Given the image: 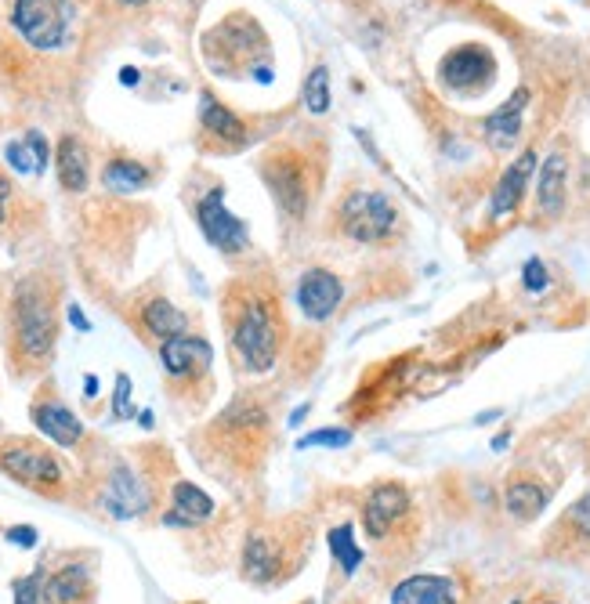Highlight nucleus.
Segmentation results:
<instances>
[{
  "label": "nucleus",
  "instance_id": "e433bc0d",
  "mask_svg": "<svg viewBox=\"0 0 590 604\" xmlns=\"http://www.w3.org/2000/svg\"><path fill=\"white\" fill-rule=\"evenodd\" d=\"M8 199H11V181L0 174V225H4V207H8Z\"/></svg>",
  "mask_w": 590,
  "mask_h": 604
},
{
  "label": "nucleus",
  "instance_id": "4c0bfd02",
  "mask_svg": "<svg viewBox=\"0 0 590 604\" xmlns=\"http://www.w3.org/2000/svg\"><path fill=\"white\" fill-rule=\"evenodd\" d=\"M84 395H87V398H95V395H98V380L91 377V373L84 377Z\"/></svg>",
  "mask_w": 590,
  "mask_h": 604
},
{
  "label": "nucleus",
  "instance_id": "c756f323",
  "mask_svg": "<svg viewBox=\"0 0 590 604\" xmlns=\"http://www.w3.org/2000/svg\"><path fill=\"white\" fill-rule=\"evenodd\" d=\"M4 156H8V163L19 170V174H37V156H33L29 142H8Z\"/></svg>",
  "mask_w": 590,
  "mask_h": 604
},
{
  "label": "nucleus",
  "instance_id": "7ed1b4c3",
  "mask_svg": "<svg viewBox=\"0 0 590 604\" xmlns=\"http://www.w3.org/2000/svg\"><path fill=\"white\" fill-rule=\"evenodd\" d=\"M11 26L29 48L55 51L66 44L69 33V4L66 0H15L11 4Z\"/></svg>",
  "mask_w": 590,
  "mask_h": 604
},
{
  "label": "nucleus",
  "instance_id": "2f4dec72",
  "mask_svg": "<svg viewBox=\"0 0 590 604\" xmlns=\"http://www.w3.org/2000/svg\"><path fill=\"white\" fill-rule=\"evenodd\" d=\"M15 604H40V572H33V576H22V579H15Z\"/></svg>",
  "mask_w": 590,
  "mask_h": 604
},
{
  "label": "nucleus",
  "instance_id": "aec40b11",
  "mask_svg": "<svg viewBox=\"0 0 590 604\" xmlns=\"http://www.w3.org/2000/svg\"><path fill=\"white\" fill-rule=\"evenodd\" d=\"M200 123H203V131H210L214 138H221V142L239 145L243 138H247V127H243V120H239L232 109H225V105L210 95V91H203V95H200Z\"/></svg>",
  "mask_w": 590,
  "mask_h": 604
},
{
  "label": "nucleus",
  "instance_id": "dca6fc26",
  "mask_svg": "<svg viewBox=\"0 0 590 604\" xmlns=\"http://www.w3.org/2000/svg\"><path fill=\"white\" fill-rule=\"evenodd\" d=\"M565 207V156L554 152L540 167V181H536V214L540 218H558Z\"/></svg>",
  "mask_w": 590,
  "mask_h": 604
},
{
  "label": "nucleus",
  "instance_id": "0eeeda50",
  "mask_svg": "<svg viewBox=\"0 0 590 604\" xmlns=\"http://www.w3.org/2000/svg\"><path fill=\"white\" fill-rule=\"evenodd\" d=\"M0 471L11 474L15 482L22 485H62V467L58 460L48 453V449H40V445H29V442H11V445H0Z\"/></svg>",
  "mask_w": 590,
  "mask_h": 604
},
{
  "label": "nucleus",
  "instance_id": "412c9836",
  "mask_svg": "<svg viewBox=\"0 0 590 604\" xmlns=\"http://www.w3.org/2000/svg\"><path fill=\"white\" fill-rule=\"evenodd\" d=\"M55 167H58V181L62 189L69 192H84L87 189V149L80 138L66 134L55 149Z\"/></svg>",
  "mask_w": 590,
  "mask_h": 604
},
{
  "label": "nucleus",
  "instance_id": "58836bf2",
  "mask_svg": "<svg viewBox=\"0 0 590 604\" xmlns=\"http://www.w3.org/2000/svg\"><path fill=\"white\" fill-rule=\"evenodd\" d=\"M120 84H127V87H131V84H138V69H131V66H127L124 73H120Z\"/></svg>",
  "mask_w": 590,
  "mask_h": 604
},
{
  "label": "nucleus",
  "instance_id": "1a4fd4ad",
  "mask_svg": "<svg viewBox=\"0 0 590 604\" xmlns=\"http://www.w3.org/2000/svg\"><path fill=\"white\" fill-rule=\"evenodd\" d=\"M493 55H489L482 44H464V48L449 51L442 58V84L453 87V91H478V87H486L493 80Z\"/></svg>",
  "mask_w": 590,
  "mask_h": 604
},
{
  "label": "nucleus",
  "instance_id": "6ab92c4d",
  "mask_svg": "<svg viewBox=\"0 0 590 604\" xmlns=\"http://www.w3.org/2000/svg\"><path fill=\"white\" fill-rule=\"evenodd\" d=\"M279 561H283V554L276 550L272 536H265V532L247 536V547H243V576H247L250 583H268V579H276Z\"/></svg>",
  "mask_w": 590,
  "mask_h": 604
},
{
  "label": "nucleus",
  "instance_id": "ea45409f",
  "mask_svg": "<svg viewBox=\"0 0 590 604\" xmlns=\"http://www.w3.org/2000/svg\"><path fill=\"white\" fill-rule=\"evenodd\" d=\"M120 4H131V8H134V4H145V0H120Z\"/></svg>",
  "mask_w": 590,
  "mask_h": 604
},
{
  "label": "nucleus",
  "instance_id": "393cba45",
  "mask_svg": "<svg viewBox=\"0 0 590 604\" xmlns=\"http://www.w3.org/2000/svg\"><path fill=\"white\" fill-rule=\"evenodd\" d=\"M149 178H153L149 167H142L138 160H113L102 170L105 189H113V192H138L149 185Z\"/></svg>",
  "mask_w": 590,
  "mask_h": 604
},
{
  "label": "nucleus",
  "instance_id": "f704fd0d",
  "mask_svg": "<svg viewBox=\"0 0 590 604\" xmlns=\"http://www.w3.org/2000/svg\"><path fill=\"white\" fill-rule=\"evenodd\" d=\"M8 539L15 547H37V529L33 525H15V529H8Z\"/></svg>",
  "mask_w": 590,
  "mask_h": 604
},
{
  "label": "nucleus",
  "instance_id": "f3484780",
  "mask_svg": "<svg viewBox=\"0 0 590 604\" xmlns=\"http://www.w3.org/2000/svg\"><path fill=\"white\" fill-rule=\"evenodd\" d=\"M171 500H174V510L163 518L167 525H185V529H192V525H200V521H207L210 514H214V500L192 482H174Z\"/></svg>",
  "mask_w": 590,
  "mask_h": 604
},
{
  "label": "nucleus",
  "instance_id": "a211bd4d",
  "mask_svg": "<svg viewBox=\"0 0 590 604\" xmlns=\"http://www.w3.org/2000/svg\"><path fill=\"white\" fill-rule=\"evenodd\" d=\"M105 507H109L113 518H134V514H142L149 507V496H145V489L138 485V478L131 471L116 467L109 492H105Z\"/></svg>",
  "mask_w": 590,
  "mask_h": 604
},
{
  "label": "nucleus",
  "instance_id": "4be33fe9",
  "mask_svg": "<svg viewBox=\"0 0 590 604\" xmlns=\"http://www.w3.org/2000/svg\"><path fill=\"white\" fill-rule=\"evenodd\" d=\"M504 507L511 518L533 521V518H540L543 507H547V489L536 482H511L504 492Z\"/></svg>",
  "mask_w": 590,
  "mask_h": 604
},
{
  "label": "nucleus",
  "instance_id": "20e7f679",
  "mask_svg": "<svg viewBox=\"0 0 590 604\" xmlns=\"http://www.w3.org/2000/svg\"><path fill=\"white\" fill-rule=\"evenodd\" d=\"M395 221H399V214L391 207V199L381 196V192H352L341 207L344 236L355 239V243H384L395 232Z\"/></svg>",
  "mask_w": 590,
  "mask_h": 604
},
{
  "label": "nucleus",
  "instance_id": "bb28decb",
  "mask_svg": "<svg viewBox=\"0 0 590 604\" xmlns=\"http://www.w3.org/2000/svg\"><path fill=\"white\" fill-rule=\"evenodd\" d=\"M305 109L315 116H323L330 109V69L326 66H315L305 80Z\"/></svg>",
  "mask_w": 590,
  "mask_h": 604
},
{
  "label": "nucleus",
  "instance_id": "473e14b6",
  "mask_svg": "<svg viewBox=\"0 0 590 604\" xmlns=\"http://www.w3.org/2000/svg\"><path fill=\"white\" fill-rule=\"evenodd\" d=\"M522 275H525V290H533V293H540V290H547V265H543L540 257H533V261H525V268H522Z\"/></svg>",
  "mask_w": 590,
  "mask_h": 604
},
{
  "label": "nucleus",
  "instance_id": "cd10ccee",
  "mask_svg": "<svg viewBox=\"0 0 590 604\" xmlns=\"http://www.w3.org/2000/svg\"><path fill=\"white\" fill-rule=\"evenodd\" d=\"M562 525L572 532V539H580V543H587L590 547V492L587 496H580V500L565 510Z\"/></svg>",
  "mask_w": 590,
  "mask_h": 604
},
{
  "label": "nucleus",
  "instance_id": "2eb2a0df",
  "mask_svg": "<svg viewBox=\"0 0 590 604\" xmlns=\"http://www.w3.org/2000/svg\"><path fill=\"white\" fill-rule=\"evenodd\" d=\"M33 424L40 427V435H48L55 445H77L84 438V424L62 402H37L33 406Z\"/></svg>",
  "mask_w": 590,
  "mask_h": 604
},
{
  "label": "nucleus",
  "instance_id": "423d86ee",
  "mask_svg": "<svg viewBox=\"0 0 590 604\" xmlns=\"http://www.w3.org/2000/svg\"><path fill=\"white\" fill-rule=\"evenodd\" d=\"M196 221H200L207 243L218 246L221 254H243L250 246L247 225L225 207V189H210L207 196L196 203Z\"/></svg>",
  "mask_w": 590,
  "mask_h": 604
},
{
  "label": "nucleus",
  "instance_id": "9b49d317",
  "mask_svg": "<svg viewBox=\"0 0 590 604\" xmlns=\"http://www.w3.org/2000/svg\"><path fill=\"white\" fill-rule=\"evenodd\" d=\"M341 279H337L330 268H308L297 283V304H301V315L312 322H326L330 315L341 308Z\"/></svg>",
  "mask_w": 590,
  "mask_h": 604
},
{
  "label": "nucleus",
  "instance_id": "39448f33",
  "mask_svg": "<svg viewBox=\"0 0 590 604\" xmlns=\"http://www.w3.org/2000/svg\"><path fill=\"white\" fill-rule=\"evenodd\" d=\"M261 174H265L279 210L290 214V218H305L308 203H312V189H308V170H305V163H301V156L272 152Z\"/></svg>",
  "mask_w": 590,
  "mask_h": 604
},
{
  "label": "nucleus",
  "instance_id": "a19ab883",
  "mask_svg": "<svg viewBox=\"0 0 590 604\" xmlns=\"http://www.w3.org/2000/svg\"><path fill=\"white\" fill-rule=\"evenodd\" d=\"M543 604H558V601H543Z\"/></svg>",
  "mask_w": 590,
  "mask_h": 604
},
{
  "label": "nucleus",
  "instance_id": "7c9ffc66",
  "mask_svg": "<svg viewBox=\"0 0 590 604\" xmlns=\"http://www.w3.org/2000/svg\"><path fill=\"white\" fill-rule=\"evenodd\" d=\"M127 413H131V377H127V373H116L113 416H116V420H127Z\"/></svg>",
  "mask_w": 590,
  "mask_h": 604
},
{
  "label": "nucleus",
  "instance_id": "72a5a7b5",
  "mask_svg": "<svg viewBox=\"0 0 590 604\" xmlns=\"http://www.w3.org/2000/svg\"><path fill=\"white\" fill-rule=\"evenodd\" d=\"M26 142H29V149H33V156H37V174H44V170H48V163H51V149H48V142H44V134L29 131Z\"/></svg>",
  "mask_w": 590,
  "mask_h": 604
},
{
  "label": "nucleus",
  "instance_id": "9d476101",
  "mask_svg": "<svg viewBox=\"0 0 590 604\" xmlns=\"http://www.w3.org/2000/svg\"><path fill=\"white\" fill-rule=\"evenodd\" d=\"M160 362L163 369L178 380H196L203 377L214 362V348H210L203 337H192V333H178V337L160 340Z\"/></svg>",
  "mask_w": 590,
  "mask_h": 604
},
{
  "label": "nucleus",
  "instance_id": "6e6552de",
  "mask_svg": "<svg viewBox=\"0 0 590 604\" xmlns=\"http://www.w3.org/2000/svg\"><path fill=\"white\" fill-rule=\"evenodd\" d=\"M410 492L402 489V485L395 482H384L377 485V489L366 496V503H362V529H366V536L370 539H388L391 529L399 525L406 514H410Z\"/></svg>",
  "mask_w": 590,
  "mask_h": 604
},
{
  "label": "nucleus",
  "instance_id": "5701e85b",
  "mask_svg": "<svg viewBox=\"0 0 590 604\" xmlns=\"http://www.w3.org/2000/svg\"><path fill=\"white\" fill-rule=\"evenodd\" d=\"M142 326H145V333L167 340V337H178V333L189 330V319H185L171 301L156 297V301H149L142 308Z\"/></svg>",
  "mask_w": 590,
  "mask_h": 604
},
{
  "label": "nucleus",
  "instance_id": "c9c22d12",
  "mask_svg": "<svg viewBox=\"0 0 590 604\" xmlns=\"http://www.w3.org/2000/svg\"><path fill=\"white\" fill-rule=\"evenodd\" d=\"M69 322H73V326H77L80 333L91 330V322L84 319V312H80V304H69Z\"/></svg>",
  "mask_w": 590,
  "mask_h": 604
},
{
  "label": "nucleus",
  "instance_id": "4468645a",
  "mask_svg": "<svg viewBox=\"0 0 590 604\" xmlns=\"http://www.w3.org/2000/svg\"><path fill=\"white\" fill-rule=\"evenodd\" d=\"M525 105H529V91L518 87L511 98H507L500 109L486 116V138L493 149H511L522 134V116H525Z\"/></svg>",
  "mask_w": 590,
  "mask_h": 604
},
{
  "label": "nucleus",
  "instance_id": "f257e3e1",
  "mask_svg": "<svg viewBox=\"0 0 590 604\" xmlns=\"http://www.w3.org/2000/svg\"><path fill=\"white\" fill-rule=\"evenodd\" d=\"M279 326L283 315L276 308V293H247L232 315V344L250 373H268L279 355Z\"/></svg>",
  "mask_w": 590,
  "mask_h": 604
},
{
  "label": "nucleus",
  "instance_id": "a878e982",
  "mask_svg": "<svg viewBox=\"0 0 590 604\" xmlns=\"http://www.w3.org/2000/svg\"><path fill=\"white\" fill-rule=\"evenodd\" d=\"M330 550H334L337 565L344 568V576H355V568L362 565V547L355 543L352 525H337V529L330 532Z\"/></svg>",
  "mask_w": 590,
  "mask_h": 604
},
{
  "label": "nucleus",
  "instance_id": "b1692460",
  "mask_svg": "<svg viewBox=\"0 0 590 604\" xmlns=\"http://www.w3.org/2000/svg\"><path fill=\"white\" fill-rule=\"evenodd\" d=\"M87 590V568L84 565H66L58 568L55 576L44 586V601L48 604H73Z\"/></svg>",
  "mask_w": 590,
  "mask_h": 604
},
{
  "label": "nucleus",
  "instance_id": "f03ea898",
  "mask_svg": "<svg viewBox=\"0 0 590 604\" xmlns=\"http://www.w3.org/2000/svg\"><path fill=\"white\" fill-rule=\"evenodd\" d=\"M11 322H15V340H19V351L29 362L48 359L51 348H55V308H51L48 290L37 283V279H26V283L15 290V308H11Z\"/></svg>",
  "mask_w": 590,
  "mask_h": 604
},
{
  "label": "nucleus",
  "instance_id": "f8f14e48",
  "mask_svg": "<svg viewBox=\"0 0 590 604\" xmlns=\"http://www.w3.org/2000/svg\"><path fill=\"white\" fill-rule=\"evenodd\" d=\"M533 170H536V152L525 149L522 156H518V160L504 170V178L496 181L493 199H489V218H507V214H514V210H518L525 189H529Z\"/></svg>",
  "mask_w": 590,
  "mask_h": 604
},
{
  "label": "nucleus",
  "instance_id": "c85d7f7f",
  "mask_svg": "<svg viewBox=\"0 0 590 604\" xmlns=\"http://www.w3.org/2000/svg\"><path fill=\"white\" fill-rule=\"evenodd\" d=\"M352 442V431H344V427H323V431H315V435H305L301 438V449H315V445H330V449H337V445H348Z\"/></svg>",
  "mask_w": 590,
  "mask_h": 604
},
{
  "label": "nucleus",
  "instance_id": "ddd939ff",
  "mask_svg": "<svg viewBox=\"0 0 590 604\" xmlns=\"http://www.w3.org/2000/svg\"><path fill=\"white\" fill-rule=\"evenodd\" d=\"M391 604H460V594L446 576H410L391 590Z\"/></svg>",
  "mask_w": 590,
  "mask_h": 604
}]
</instances>
